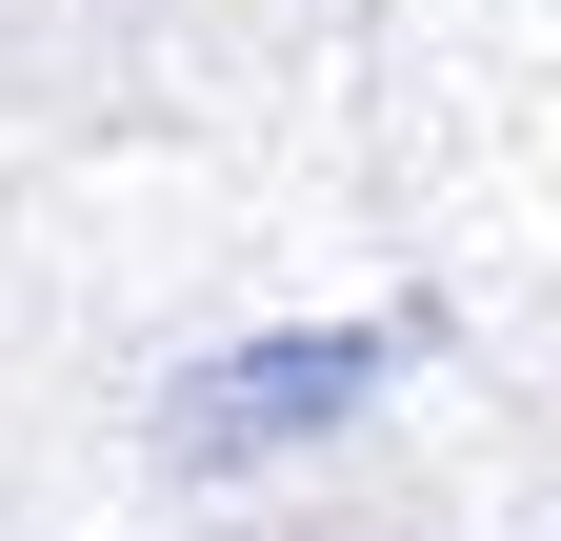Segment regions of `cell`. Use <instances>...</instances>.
<instances>
[{
  "mask_svg": "<svg viewBox=\"0 0 561 541\" xmlns=\"http://www.w3.org/2000/svg\"><path fill=\"white\" fill-rule=\"evenodd\" d=\"M401 361V321H321V342H241V361H201V401H181V461H261L280 422H341Z\"/></svg>",
  "mask_w": 561,
  "mask_h": 541,
  "instance_id": "cell-1",
  "label": "cell"
}]
</instances>
